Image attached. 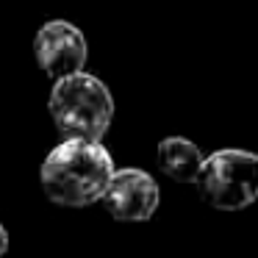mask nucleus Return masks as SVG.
Here are the masks:
<instances>
[{"mask_svg":"<svg viewBox=\"0 0 258 258\" xmlns=\"http://www.w3.org/2000/svg\"><path fill=\"white\" fill-rule=\"evenodd\" d=\"M47 111L61 139L103 142L114 119V97L97 75L81 70L53 81Z\"/></svg>","mask_w":258,"mask_h":258,"instance_id":"nucleus-2","label":"nucleus"},{"mask_svg":"<svg viewBox=\"0 0 258 258\" xmlns=\"http://www.w3.org/2000/svg\"><path fill=\"white\" fill-rule=\"evenodd\" d=\"M200 197L217 211H241L258 200V150L225 147L206 156L200 180Z\"/></svg>","mask_w":258,"mask_h":258,"instance_id":"nucleus-3","label":"nucleus"},{"mask_svg":"<svg viewBox=\"0 0 258 258\" xmlns=\"http://www.w3.org/2000/svg\"><path fill=\"white\" fill-rule=\"evenodd\" d=\"M156 161H158V169L175 183H197L203 164H206V156L186 136H167L158 145Z\"/></svg>","mask_w":258,"mask_h":258,"instance_id":"nucleus-6","label":"nucleus"},{"mask_svg":"<svg viewBox=\"0 0 258 258\" xmlns=\"http://www.w3.org/2000/svg\"><path fill=\"white\" fill-rule=\"evenodd\" d=\"M6 250H9V233H6V228L0 225V255H3Z\"/></svg>","mask_w":258,"mask_h":258,"instance_id":"nucleus-7","label":"nucleus"},{"mask_svg":"<svg viewBox=\"0 0 258 258\" xmlns=\"http://www.w3.org/2000/svg\"><path fill=\"white\" fill-rule=\"evenodd\" d=\"M100 203L117 222H147L158 211L161 191H158V183L145 169L122 167V169H114Z\"/></svg>","mask_w":258,"mask_h":258,"instance_id":"nucleus-5","label":"nucleus"},{"mask_svg":"<svg viewBox=\"0 0 258 258\" xmlns=\"http://www.w3.org/2000/svg\"><path fill=\"white\" fill-rule=\"evenodd\" d=\"M89 45L78 25L67 20H50L34 36V58L50 81L81 73L86 67Z\"/></svg>","mask_w":258,"mask_h":258,"instance_id":"nucleus-4","label":"nucleus"},{"mask_svg":"<svg viewBox=\"0 0 258 258\" xmlns=\"http://www.w3.org/2000/svg\"><path fill=\"white\" fill-rule=\"evenodd\" d=\"M114 169L117 167L100 142L61 139L42 161L39 183L56 206L86 208L103 200Z\"/></svg>","mask_w":258,"mask_h":258,"instance_id":"nucleus-1","label":"nucleus"}]
</instances>
